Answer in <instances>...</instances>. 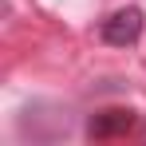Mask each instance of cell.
<instances>
[{
	"instance_id": "2",
	"label": "cell",
	"mask_w": 146,
	"mask_h": 146,
	"mask_svg": "<svg viewBox=\"0 0 146 146\" xmlns=\"http://www.w3.org/2000/svg\"><path fill=\"white\" fill-rule=\"evenodd\" d=\"M130 130H134V111H122V107L99 111L87 122V134L91 138H119V134H130Z\"/></svg>"
},
{
	"instance_id": "3",
	"label": "cell",
	"mask_w": 146,
	"mask_h": 146,
	"mask_svg": "<svg viewBox=\"0 0 146 146\" xmlns=\"http://www.w3.org/2000/svg\"><path fill=\"white\" fill-rule=\"evenodd\" d=\"M142 138H146V122H142Z\"/></svg>"
},
{
	"instance_id": "1",
	"label": "cell",
	"mask_w": 146,
	"mask_h": 146,
	"mask_svg": "<svg viewBox=\"0 0 146 146\" xmlns=\"http://www.w3.org/2000/svg\"><path fill=\"white\" fill-rule=\"evenodd\" d=\"M99 36H103V44H111V48H126V44H134L138 36H142V8H119V12H111L103 24H99Z\"/></svg>"
}]
</instances>
